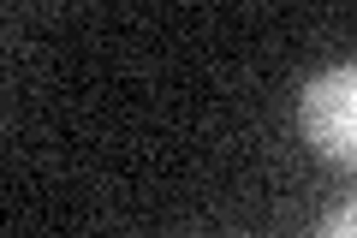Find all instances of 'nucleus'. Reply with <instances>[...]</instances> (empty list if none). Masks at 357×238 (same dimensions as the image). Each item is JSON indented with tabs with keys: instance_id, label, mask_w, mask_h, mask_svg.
I'll return each instance as SVG.
<instances>
[{
	"instance_id": "obj_2",
	"label": "nucleus",
	"mask_w": 357,
	"mask_h": 238,
	"mask_svg": "<svg viewBox=\"0 0 357 238\" xmlns=\"http://www.w3.org/2000/svg\"><path fill=\"white\" fill-rule=\"evenodd\" d=\"M328 238H357V202H351V209H340V214H333Z\"/></svg>"
},
{
	"instance_id": "obj_1",
	"label": "nucleus",
	"mask_w": 357,
	"mask_h": 238,
	"mask_svg": "<svg viewBox=\"0 0 357 238\" xmlns=\"http://www.w3.org/2000/svg\"><path fill=\"white\" fill-rule=\"evenodd\" d=\"M298 126L310 149L340 167H357V66H333L298 101Z\"/></svg>"
}]
</instances>
